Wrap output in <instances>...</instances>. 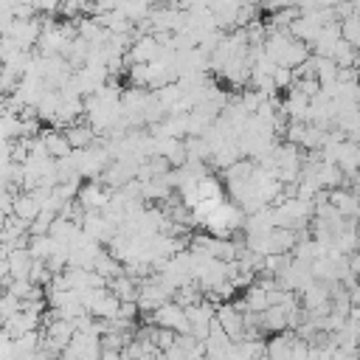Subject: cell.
I'll list each match as a JSON object with an SVG mask.
<instances>
[{
	"label": "cell",
	"instance_id": "11",
	"mask_svg": "<svg viewBox=\"0 0 360 360\" xmlns=\"http://www.w3.org/2000/svg\"><path fill=\"white\" fill-rule=\"evenodd\" d=\"M318 183H321V188L335 191V188H343V186L349 183V177H346V172H343L338 163L321 160V163H318Z\"/></svg>",
	"mask_w": 360,
	"mask_h": 360
},
{
	"label": "cell",
	"instance_id": "10",
	"mask_svg": "<svg viewBox=\"0 0 360 360\" xmlns=\"http://www.w3.org/2000/svg\"><path fill=\"white\" fill-rule=\"evenodd\" d=\"M42 141H45V146H48V152H51V158H53V160L68 158V155L73 152V146H70V141H68L65 129L48 127V129H42Z\"/></svg>",
	"mask_w": 360,
	"mask_h": 360
},
{
	"label": "cell",
	"instance_id": "18",
	"mask_svg": "<svg viewBox=\"0 0 360 360\" xmlns=\"http://www.w3.org/2000/svg\"><path fill=\"white\" fill-rule=\"evenodd\" d=\"M59 248V242L51 236V233H42V236H31V245H28V250H31V256L34 259H42V262H48L51 259V253Z\"/></svg>",
	"mask_w": 360,
	"mask_h": 360
},
{
	"label": "cell",
	"instance_id": "13",
	"mask_svg": "<svg viewBox=\"0 0 360 360\" xmlns=\"http://www.w3.org/2000/svg\"><path fill=\"white\" fill-rule=\"evenodd\" d=\"M298 239L301 236L295 228H273L270 231V253H292Z\"/></svg>",
	"mask_w": 360,
	"mask_h": 360
},
{
	"label": "cell",
	"instance_id": "31",
	"mask_svg": "<svg viewBox=\"0 0 360 360\" xmlns=\"http://www.w3.org/2000/svg\"><path fill=\"white\" fill-rule=\"evenodd\" d=\"M101 360H104V357H101Z\"/></svg>",
	"mask_w": 360,
	"mask_h": 360
},
{
	"label": "cell",
	"instance_id": "30",
	"mask_svg": "<svg viewBox=\"0 0 360 360\" xmlns=\"http://www.w3.org/2000/svg\"><path fill=\"white\" fill-rule=\"evenodd\" d=\"M354 101H357V107H360V82H357V87H354Z\"/></svg>",
	"mask_w": 360,
	"mask_h": 360
},
{
	"label": "cell",
	"instance_id": "16",
	"mask_svg": "<svg viewBox=\"0 0 360 360\" xmlns=\"http://www.w3.org/2000/svg\"><path fill=\"white\" fill-rule=\"evenodd\" d=\"M3 259H8V270H11L14 278H28L31 264H34V256H31L28 248H14V250H11L8 256H3Z\"/></svg>",
	"mask_w": 360,
	"mask_h": 360
},
{
	"label": "cell",
	"instance_id": "19",
	"mask_svg": "<svg viewBox=\"0 0 360 360\" xmlns=\"http://www.w3.org/2000/svg\"><path fill=\"white\" fill-rule=\"evenodd\" d=\"M315 59H318V82H321V87L335 84L338 82V73H340V65L332 56H318L315 53Z\"/></svg>",
	"mask_w": 360,
	"mask_h": 360
},
{
	"label": "cell",
	"instance_id": "25",
	"mask_svg": "<svg viewBox=\"0 0 360 360\" xmlns=\"http://www.w3.org/2000/svg\"><path fill=\"white\" fill-rule=\"evenodd\" d=\"M295 87H298L304 96H309V98H315V96L321 93V82H318V79H295Z\"/></svg>",
	"mask_w": 360,
	"mask_h": 360
},
{
	"label": "cell",
	"instance_id": "6",
	"mask_svg": "<svg viewBox=\"0 0 360 360\" xmlns=\"http://www.w3.org/2000/svg\"><path fill=\"white\" fill-rule=\"evenodd\" d=\"M329 200H332V205H335L343 217L357 219V214H360V194H357V191H352L349 186H343V188L329 191Z\"/></svg>",
	"mask_w": 360,
	"mask_h": 360
},
{
	"label": "cell",
	"instance_id": "17",
	"mask_svg": "<svg viewBox=\"0 0 360 360\" xmlns=\"http://www.w3.org/2000/svg\"><path fill=\"white\" fill-rule=\"evenodd\" d=\"M39 211H42V205H39V200H37L31 191H20V194L14 197V214H17L20 219L34 222V219L39 217Z\"/></svg>",
	"mask_w": 360,
	"mask_h": 360
},
{
	"label": "cell",
	"instance_id": "21",
	"mask_svg": "<svg viewBox=\"0 0 360 360\" xmlns=\"http://www.w3.org/2000/svg\"><path fill=\"white\" fill-rule=\"evenodd\" d=\"M357 53H360V51H357L354 45H349L346 39H340V42L335 45V51H332V59H335L340 68H352L354 59H357Z\"/></svg>",
	"mask_w": 360,
	"mask_h": 360
},
{
	"label": "cell",
	"instance_id": "4",
	"mask_svg": "<svg viewBox=\"0 0 360 360\" xmlns=\"http://www.w3.org/2000/svg\"><path fill=\"white\" fill-rule=\"evenodd\" d=\"M217 321L222 323V329L228 332V338L236 343V340H245V312L236 307V301H225L217 307Z\"/></svg>",
	"mask_w": 360,
	"mask_h": 360
},
{
	"label": "cell",
	"instance_id": "27",
	"mask_svg": "<svg viewBox=\"0 0 360 360\" xmlns=\"http://www.w3.org/2000/svg\"><path fill=\"white\" fill-rule=\"evenodd\" d=\"M163 354H166V360H188V354H186V352H183V349H180L177 343H174L172 349H166Z\"/></svg>",
	"mask_w": 360,
	"mask_h": 360
},
{
	"label": "cell",
	"instance_id": "14",
	"mask_svg": "<svg viewBox=\"0 0 360 360\" xmlns=\"http://www.w3.org/2000/svg\"><path fill=\"white\" fill-rule=\"evenodd\" d=\"M93 270H96V273H101V276L110 281V278H115V276H121V273H124V262H121L118 256H112V253H110V248H101V250H98V256H96V262H93Z\"/></svg>",
	"mask_w": 360,
	"mask_h": 360
},
{
	"label": "cell",
	"instance_id": "23",
	"mask_svg": "<svg viewBox=\"0 0 360 360\" xmlns=\"http://www.w3.org/2000/svg\"><path fill=\"white\" fill-rule=\"evenodd\" d=\"M295 68H284V65H278L276 70H273V82H276V87L278 90H290L292 84H295Z\"/></svg>",
	"mask_w": 360,
	"mask_h": 360
},
{
	"label": "cell",
	"instance_id": "24",
	"mask_svg": "<svg viewBox=\"0 0 360 360\" xmlns=\"http://www.w3.org/2000/svg\"><path fill=\"white\" fill-rule=\"evenodd\" d=\"M177 335H180V332H174V329L158 326V332H155V346H158L160 352H166V349H172V346L177 343Z\"/></svg>",
	"mask_w": 360,
	"mask_h": 360
},
{
	"label": "cell",
	"instance_id": "1",
	"mask_svg": "<svg viewBox=\"0 0 360 360\" xmlns=\"http://www.w3.org/2000/svg\"><path fill=\"white\" fill-rule=\"evenodd\" d=\"M143 321H146V323H155V326L174 329V332H188V315H186V307H180L177 301H166V304L158 307L155 312H143Z\"/></svg>",
	"mask_w": 360,
	"mask_h": 360
},
{
	"label": "cell",
	"instance_id": "29",
	"mask_svg": "<svg viewBox=\"0 0 360 360\" xmlns=\"http://www.w3.org/2000/svg\"><path fill=\"white\" fill-rule=\"evenodd\" d=\"M349 295H352V307H360V281L354 287H349Z\"/></svg>",
	"mask_w": 360,
	"mask_h": 360
},
{
	"label": "cell",
	"instance_id": "5",
	"mask_svg": "<svg viewBox=\"0 0 360 360\" xmlns=\"http://www.w3.org/2000/svg\"><path fill=\"white\" fill-rule=\"evenodd\" d=\"M259 329L264 332V335H276V332H284V329H290V312L281 307V304H276V307H267L264 312H259Z\"/></svg>",
	"mask_w": 360,
	"mask_h": 360
},
{
	"label": "cell",
	"instance_id": "26",
	"mask_svg": "<svg viewBox=\"0 0 360 360\" xmlns=\"http://www.w3.org/2000/svg\"><path fill=\"white\" fill-rule=\"evenodd\" d=\"M31 6L37 8V14H56L62 0H31Z\"/></svg>",
	"mask_w": 360,
	"mask_h": 360
},
{
	"label": "cell",
	"instance_id": "22",
	"mask_svg": "<svg viewBox=\"0 0 360 360\" xmlns=\"http://www.w3.org/2000/svg\"><path fill=\"white\" fill-rule=\"evenodd\" d=\"M17 312H22V298L11 295V292H3V304H0V315H3V323L11 321Z\"/></svg>",
	"mask_w": 360,
	"mask_h": 360
},
{
	"label": "cell",
	"instance_id": "8",
	"mask_svg": "<svg viewBox=\"0 0 360 360\" xmlns=\"http://www.w3.org/2000/svg\"><path fill=\"white\" fill-rule=\"evenodd\" d=\"M236 307L242 309V312H264L267 307H270V298H267V290L259 284V281H253L248 290H245V295H242V301H236Z\"/></svg>",
	"mask_w": 360,
	"mask_h": 360
},
{
	"label": "cell",
	"instance_id": "15",
	"mask_svg": "<svg viewBox=\"0 0 360 360\" xmlns=\"http://www.w3.org/2000/svg\"><path fill=\"white\" fill-rule=\"evenodd\" d=\"M309 56H312V51H309V45L292 37V39L287 42V48H284V53H281V59H278V65H284V68H298V65H301V62H307Z\"/></svg>",
	"mask_w": 360,
	"mask_h": 360
},
{
	"label": "cell",
	"instance_id": "20",
	"mask_svg": "<svg viewBox=\"0 0 360 360\" xmlns=\"http://www.w3.org/2000/svg\"><path fill=\"white\" fill-rule=\"evenodd\" d=\"M340 34H343V39L349 45H354L360 51V11L346 17V20H340Z\"/></svg>",
	"mask_w": 360,
	"mask_h": 360
},
{
	"label": "cell",
	"instance_id": "7",
	"mask_svg": "<svg viewBox=\"0 0 360 360\" xmlns=\"http://www.w3.org/2000/svg\"><path fill=\"white\" fill-rule=\"evenodd\" d=\"M284 107H287V112H290V121H307V118H309L312 98L304 96V93L292 84V87L287 90V96H284Z\"/></svg>",
	"mask_w": 360,
	"mask_h": 360
},
{
	"label": "cell",
	"instance_id": "28",
	"mask_svg": "<svg viewBox=\"0 0 360 360\" xmlns=\"http://www.w3.org/2000/svg\"><path fill=\"white\" fill-rule=\"evenodd\" d=\"M295 6H298L301 11H315V8L323 6V0H295Z\"/></svg>",
	"mask_w": 360,
	"mask_h": 360
},
{
	"label": "cell",
	"instance_id": "9",
	"mask_svg": "<svg viewBox=\"0 0 360 360\" xmlns=\"http://www.w3.org/2000/svg\"><path fill=\"white\" fill-rule=\"evenodd\" d=\"M65 135H68V141H70L73 149H90V146L98 141V132H96L87 121H76V124H70V127L65 129Z\"/></svg>",
	"mask_w": 360,
	"mask_h": 360
},
{
	"label": "cell",
	"instance_id": "3",
	"mask_svg": "<svg viewBox=\"0 0 360 360\" xmlns=\"http://www.w3.org/2000/svg\"><path fill=\"white\" fill-rule=\"evenodd\" d=\"M112 191H115V188L104 186L101 180H87V183H82V188H79V197H76V200L82 202V208H84V211H104V205L110 202Z\"/></svg>",
	"mask_w": 360,
	"mask_h": 360
},
{
	"label": "cell",
	"instance_id": "2",
	"mask_svg": "<svg viewBox=\"0 0 360 360\" xmlns=\"http://www.w3.org/2000/svg\"><path fill=\"white\" fill-rule=\"evenodd\" d=\"M160 53H163L160 39L155 34H141V37L132 39V45L127 51V62L129 65H149V62L160 59Z\"/></svg>",
	"mask_w": 360,
	"mask_h": 360
},
{
	"label": "cell",
	"instance_id": "12",
	"mask_svg": "<svg viewBox=\"0 0 360 360\" xmlns=\"http://www.w3.org/2000/svg\"><path fill=\"white\" fill-rule=\"evenodd\" d=\"M107 287H110L121 301H138V295H141V281H138V278H132L127 270H124L121 276L110 278V281H107Z\"/></svg>",
	"mask_w": 360,
	"mask_h": 360
}]
</instances>
